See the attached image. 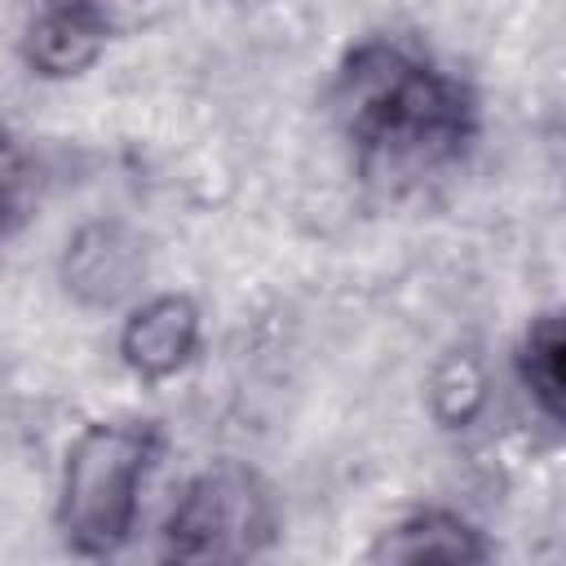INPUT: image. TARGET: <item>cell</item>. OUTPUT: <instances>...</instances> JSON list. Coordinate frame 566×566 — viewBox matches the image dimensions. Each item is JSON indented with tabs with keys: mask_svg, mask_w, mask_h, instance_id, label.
Returning <instances> with one entry per match:
<instances>
[{
	"mask_svg": "<svg viewBox=\"0 0 566 566\" xmlns=\"http://www.w3.org/2000/svg\"><path fill=\"white\" fill-rule=\"evenodd\" d=\"M332 111L367 172H433L455 164L482 124L478 93L398 35L345 49Z\"/></svg>",
	"mask_w": 566,
	"mask_h": 566,
	"instance_id": "obj_1",
	"label": "cell"
},
{
	"mask_svg": "<svg viewBox=\"0 0 566 566\" xmlns=\"http://www.w3.org/2000/svg\"><path fill=\"white\" fill-rule=\"evenodd\" d=\"M164 447L150 420H93L62 460L57 531L75 557H111L128 544L142 482Z\"/></svg>",
	"mask_w": 566,
	"mask_h": 566,
	"instance_id": "obj_2",
	"label": "cell"
},
{
	"mask_svg": "<svg viewBox=\"0 0 566 566\" xmlns=\"http://www.w3.org/2000/svg\"><path fill=\"white\" fill-rule=\"evenodd\" d=\"M279 509L265 478L243 460H212L177 495L164 522L172 562H248L274 544Z\"/></svg>",
	"mask_w": 566,
	"mask_h": 566,
	"instance_id": "obj_3",
	"label": "cell"
},
{
	"mask_svg": "<svg viewBox=\"0 0 566 566\" xmlns=\"http://www.w3.org/2000/svg\"><path fill=\"white\" fill-rule=\"evenodd\" d=\"M146 274V239L115 217L84 221L62 248V283L88 310H111Z\"/></svg>",
	"mask_w": 566,
	"mask_h": 566,
	"instance_id": "obj_4",
	"label": "cell"
},
{
	"mask_svg": "<svg viewBox=\"0 0 566 566\" xmlns=\"http://www.w3.org/2000/svg\"><path fill=\"white\" fill-rule=\"evenodd\" d=\"M106 40V0H40L22 35V57L44 80H71L102 57Z\"/></svg>",
	"mask_w": 566,
	"mask_h": 566,
	"instance_id": "obj_5",
	"label": "cell"
},
{
	"mask_svg": "<svg viewBox=\"0 0 566 566\" xmlns=\"http://www.w3.org/2000/svg\"><path fill=\"white\" fill-rule=\"evenodd\" d=\"M199 349V305L186 292L142 301L119 327V358L142 380L177 376Z\"/></svg>",
	"mask_w": 566,
	"mask_h": 566,
	"instance_id": "obj_6",
	"label": "cell"
},
{
	"mask_svg": "<svg viewBox=\"0 0 566 566\" xmlns=\"http://www.w3.org/2000/svg\"><path fill=\"white\" fill-rule=\"evenodd\" d=\"M371 562H486V535L451 509H416L367 548Z\"/></svg>",
	"mask_w": 566,
	"mask_h": 566,
	"instance_id": "obj_7",
	"label": "cell"
},
{
	"mask_svg": "<svg viewBox=\"0 0 566 566\" xmlns=\"http://www.w3.org/2000/svg\"><path fill=\"white\" fill-rule=\"evenodd\" d=\"M517 380L531 394V402L544 411V420H562V402H566V332H562V314L544 310L526 323L517 354H513Z\"/></svg>",
	"mask_w": 566,
	"mask_h": 566,
	"instance_id": "obj_8",
	"label": "cell"
},
{
	"mask_svg": "<svg viewBox=\"0 0 566 566\" xmlns=\"http://www.w3.org/2000/svg\"><path fill=\"white\" fill-rule=\"evenodd\" d=\"M486 402V371L473 349H451L429 376V411L442 429H464Z\"/></svg>",
	"mask_w": 566,
	"mask_h": 566,
	"instance_id": "obj_9",
	"label": "cell"
},
{
	"mask_svg": "<svg viewBox=\"0 0 566 566\" xmlns=\"http://www.w3.org/2000/svg\"><path fill=\"white\" fill-rule=\"evenodd\" d=\"M35 203V168L27 146L0 128V239L13 234Z\"/></svg>",
	"mask_w": 566,
	"mask_h": 566,
	"instance_id": "obj_10",
	"label": "cell"
}]
</instances>
